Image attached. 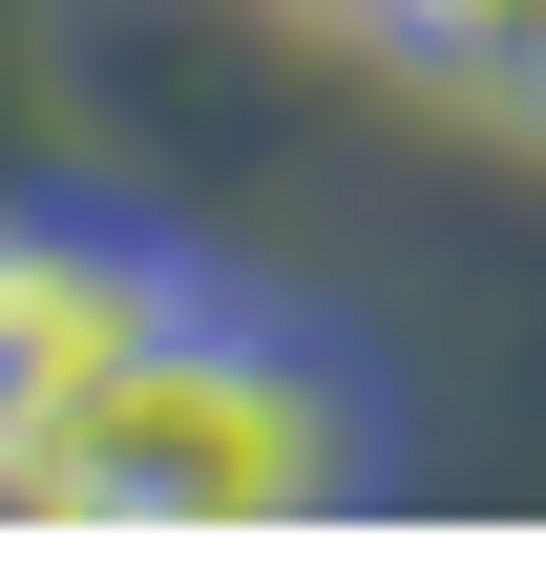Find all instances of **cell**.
<instances>
[{"instance_id": "obj_1", "label": "cell", "mask_w": 546, "mask_h": 567, "mask_svg": "<svg viewBox=\"0 0 546 567\" xmlns=\"http://www.w3.org/2000/svg\"><path fill=\"white\" fill-rule=\"evenodd\" d=\"M421 484V421L379 379V337L295 274H189L147 316V358L84 400V442L42 463V526H379Z\"/></svg>"}, {"instance_id": "obj_2", "label": "cell", "mask_w": 546, "mask_h": 567, "mask_svg": "<svg viewBox=\"0 0 546 567\" xmlns=\"http://www.w3.org/2000/svg\"><path fill=\"white\" fill-rule=\"evenodd\" d=\"M210 252L126 189H0V526H42V463L84 442V400L147 358V316Z\"/></svg>"}, {"instance_id": "obj_3", "label": "cell", "mask_w": 546, "mask_h": 567, "mask_svg": "<svg viewBox=\"0 0 546 567\" xmlns=\"http://www.w3.org/2000/svg\"><path fill=\"white\" fill-rule=\"evenodd\" d=\"M358 63H379V84H421V105L546 126V0H400V21H379Z\"/></svg>"}, {"instance_id": "obj_4", "label": "cell", "mask_w": 546, "mask_h": 567, "mask_svg": "<svg viewBox=\"0 0 546 567\" xmlns=\"http://www.w3.org/2000/svg\"><path fill=\"white\" fill-rule=\"evenodd\" d=\"M274 21H316V42H379V21H400V0H274Z\"/></svg>"}]
</instances>
